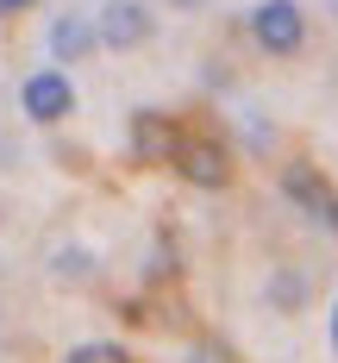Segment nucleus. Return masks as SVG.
<instances>
[{"instance_id": "1", "label": "nucleus", "mask_w": 338, "mask_h": 363, "mask_svg": "<svg viewBox=\"0 0 338 363\" xmlns=\"http://www.w3.org/2000/svg\"><path fill=\"white\" fill-rule=\"evenodd\" d=\"M176 169H182L194 188H225V182H232V150H225L220 138H207V132H182Z\"/></svg>"}, {"instance_id": "2", "label": "nucleus", "mask_w": 338, "mask_h": 363, "mask_svg": "<svg viewBox=\"0 0 338 363\" xmlns=\"http://www.w3.org/2000/svg\"><path fill=\"white\" fill-rule=\"evenodd\" d=\"M251 32L269 57H295L300 44H307V19H300L295 0H263L257 13H251Z\"/></svg>"}, {"instance_id": "3", "label": "nucleus", "mask_w": 338, "mask_h": 363, "mask_svg": "<svg viewBox=\"0 0 338 363\" xmlns=\"http://www.w3.org/2000/svg\"><path fill=\"white\" fill-rule=\"evenodd\" d=\"M19 107L32 113L38 125H57V119H69V113H75L69 75H63V69H38V75H26V88H19Z\"/></svg>"}, {"instance_id": "4", "label": "nucleus", "mask_w": 338, "mask_h": 363, "mask_svg": "<svg viewBox=\"0 0 338 363\" xmlns=\"http://www.w3.org/2000/svg\"><path fill=\"white\" fill-rule=\"evenodd\" d=\"M94 32H101V44H113V50H138V44L157 32V19H150L138 0H107L101 19H94Z\"/></svg>"}, {"instance_id": "5", "label": "nucleus", "mask_w": 338, "mask_h": 363, "mask_svg": "<svg viewBox=\"0 0 338 363\" xmlns=\"http://www.w3.org/2000/svg\"><path fill=\"white\" fill-rule=\"evenodd\" d=\"M182 132L163 119V113H132V157L138 163H176Z\"/></svg>"}, {"instance_id": "6", "label": "nucleus", "mask_w": 338, "mask_h": 363, "mask_svg": "<svg viewBox=\"0 0 338 363\" xmlns=\"http://www.w3.org/2000/svg\"><path fill=\"white\" fill-rule=\"evenodd\" d=\"M282 194H288L295 207H307V213L320 219V225H326V213L338 207V194L326 188V176H320L313 163H288V169H282Z\"/></svg>"}, {"instance_id": "7", "label": "nucleus", "mask_w": 338, "mask_h": 363, "mask_svg": "<svg viewBox=\"0 0 338 363\" xmlns=\"http://www.w3.org/2000/svg\"><path fill=\"white\" fill-rule=\"evenodd\" d=\"M94 50H101V32H94L81 13H63V19L50 26V57H57V63H88Z\"/></svg>"}, {"instance_id": "8", "label": "nucleus", "mask_w": 338, "mask_h": 363, "mask_svg": "<svg viewBox=\"0 0 338 363\" xmlns=\"http://www.w3.org/2000/svg\"><path fill=\"white\" fill-rule=\"evenodd\" d=\"M307 294H313V276H307V269H276V276H269V307H276V313H295Z\"/></svg>"}, {"instance_id": "9", "label": "nucleus", "mask_w": 338, "mask_h": 363, "mask_svg": "<svg viewBox=\"0 0 338 363\" xmlns=\"http://www.w3.org/2000/svg\"><path fill=\"white\" fill-rule=\"evenodd\" d=\"M63 363H132V351H125V345H107V338H94V345H75Z\"/></svg>"}, {"instance_id": "10", "label": "nucleus", "mask_w": 338, "mask_h": 363, "mask_svg": "<svg viewBox=\"0 0 338 363\" xmlns=\"http://www.w3.org/2000/svg\"><path fill=\"white\" fill-rule=\"evenodd\" d=\"M57 276H63V282H88V276H94V257L81 251V245L57 251Z\"/></svg>"}, {"instance_id": "11", "label": "nucleus", "mask_w": 338, "mask_h": 363, "mask_svg": "<svg viewBox=\"0 0 338 363\" xmlns=\"http://www.w3.org/2000/svg\"><path fill=\"white\" fill-rule=\"evenodd\" d=\"M188 363H232V357H225V345L207 338V345H194V351H188Z\"/></svg>"}, {"instance_id": "12", "label": "nucleus", "mask_w": 338, "mask_h": 363, "mask_svg": "<svg viewBox=\"0 0 338 363\" xmlns=\"http://www.w3.org/2000/svg\"><path fill=\"white\" fill-rule=\"evenodd\" d=\"M332 351H338V301H332Z\"/></svg>"}, {"instance_id": "13", "label": "nucleus", "mask_w": 338, "mask_h": 363, "mask_svg": "<svg viewBox=\"0 0 338 363\" xmlns=\"http://www.w3.org/2000/svg\"><path fill=\"white\" fill-rule=\"evenodd\" d=\"M13 6H32V0H0V13H13Z\"/></svg>"}, {"instance_id": "14", "label": "nucleus", "mask_w": 338, "mask_h": 363, "mask_svg": "<svg viewBox=\"0 0 338 363\" xmlns=\"http://www.w3.org/2000/svg\"><path fill=\"white\" fill-rule=\"evenodd\" d=\"M176 6H201V0H176Z\"/></svg>"}]
</instances>
